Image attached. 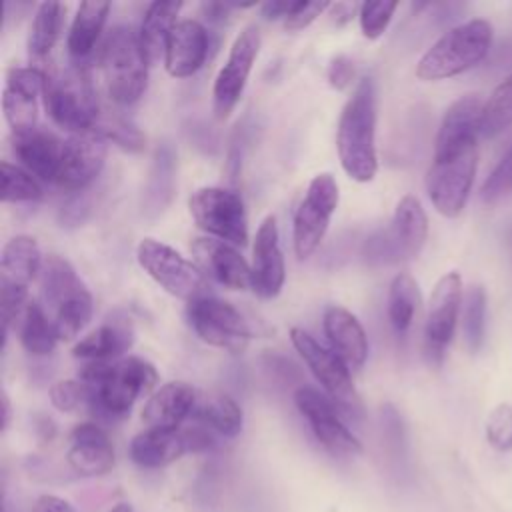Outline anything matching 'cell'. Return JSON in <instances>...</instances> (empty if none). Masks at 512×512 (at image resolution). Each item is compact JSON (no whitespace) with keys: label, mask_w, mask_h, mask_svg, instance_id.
<instances>
[{"label":"cell","mask_w":512,"mask_h":512,"mask_svg":"<svg viewBox=\"0 0 512 512\" xmlns=\"http://www.w3.org/2000/svg\"><path fill=\"white\" fill-rule=\"evenodd\" d=\"M88 400V388L80 380H58L50 386V402L60 412H72Z\"/></svg>","instance_id":"obj_44"},{"label":"cell","mask_w":512,"mask_h":512,"mask_svg":"<svg viewBox=\"0 0 512 512\" xmlns=\"http://www.w3.org/2000/svg\"><path fill=\"white\" fill-rule=\"evenodd\" d=\"M110 512H134V510H132V506H130L128 502H120V504H116Z\"/></svg>","instance_id":"obj_52"},{"label":"cell","mask_w":512,"mask_h":512,"mask_svg":"<svg viewBox=\"0 0 512 512\" xmlns=\"http://www.w3.org/2000/svg\"><path fill=\"white\" fill-rule=\"evenodd\" d=\"M252 290L260 298H274L280 294L286 278V268H284V256L280 250V240H278V226L274 216H266L254 238L252 246Z\"/></svg>","instance_id":"obj_20"},{"label":"cell","mask_w":512,"mask_h":512,"mask_svg":"<svg viewBox=\"0 0 512 512\" xmlns=\"http://www.w3.org/2000/svg\"><path fill=\"white\" fill-rule=\"evenodd\" d=\"M148 64L138 32L130 26H114L108 32L100 52V66L112 102L132 104L144 94Z\"/></svg>","instance_id":"obj_6"},{"label":"cell","mask_w":512,"mask_h":512,"mask_svg":"<svg viewBox=\"0 0 512 512\" xmlns=\"http://www.w3.org/2000/svg\"><path fill=\"white\" fill-rule=\"evenodd\" d=\"M290 4L292 2H282V0H272V2H266L262 4V16L266 20H276V18H284L290 10Z\"/></svg>","instance_id":"obj_50"},{"label":"cell","mask_w":512,"mask_h":512,"mask_svg":"<svg viewBox=\"0 0 512 512\" xmlns=\"http://www.w3.org/2000/svg\"><path fill=\"white\" fill-rule=\"evenodd\" d=\"M134 344V328L128 316L112 314L104 324L74 344L72 354L90 362L114 360Z\"/></svg>","instance_id":"obj_27"},{"label":"cell","mask_w":512,"mask_h":512,"mask_svg":"<svg viewBox=\"0 0 512 512\" xmlns=\"http://www.w3.org/2000/svg\"><path fill=\"white\" fill-rule=\"evenodd\" d=\"M460 302H462V278L458 272H448L432 288L426 326H424L426 354L434 364L442 362L444 352L454 336Z\"/></svg>","instance_id":"obj_16"},{"label":"cell","mask_w":512,"mask_h":512,"mask_svg":"<svg viewBox=\"0 0 512 512\" xmlns=\"http://www.w3.org/2000/svg\"><path fill=\"white\" fill-rule=\"evenodd\" d=\"M66 458L70 468L80 476H102L116 462L112 442L96 422H82L72 428Z\"/></svg>","instance_id":"obj_23"},{"label":"cell","mask_w":512,"mask_h":512,"mask_svg":"<svg viewBox=\"0 0 512 512\" xmlns=\"http://www.w3.org/2000/svg\"><path fill=\"white\" fill-rule=\"evenodd\" d=\"M492 46V26L488 20L472 18L444 32L418 60L420 80H444L480 64Z\"/></svg>","instance_id":"obj_5"},{"label":"cell","mask_w":512,"mask_h":512,"mask_svg":"<svg viewBox=\"0 0 512 512\" xmlns=\"http://www.w3.org/2000/svg\"><path fill=\"white\" fill-rule=\"evenodd\" d=\"M12 152L24 164V168L48 182L56 180L64 142L46 128L34 126L24 132H12Z\"/></svg>","instance_id":"obj_24"},{"label":"cell","mask_w":512,"mask_h":512,"mask_svg":"<svg viewBox=\"0 0 512 512\" xmlns=\"http://www.w3.org/2000/svg\"><path fill=\"white\" fill-rule=\"evenodd\" d=\"M94 210V194L90 188L74 192L68 196V200L62 204L60 208V222L62 226H78L82 222H86V218L92 214Z\"/></svg>","instance_id":"obj_45"},{"label":"cell","mask_w":512,"mask_h":512,"mask_svg":"<svg viewBox=\"0 0 512 512\" xmlns=\"http://www.w3.org/2000/svg\"><path fill=\"white\" fill-rule=\"evenodd\" d=\"M398 4L396 2H362L360 4V28L366 38H378L390 24Z\"/></svg>","instance_id":"obj_42"},{"label":"cell","mask_w":512,"mask_h":512,"mask_svg":"<svg viewBox=\"0 0 512 512\" xmlns=\"http://www.w3.org/2000/svg\"><path fill=\"white\" fill-rule=\"evenodd\" d=\"M176 192V152L170 142H162L152 158L150 176L142 196L146 216H158L168 208Z\"/></svg>","instance_id":"obj_29"},{"label":"cell","mask_w":512,"mask_h":512,"mask_svg":"<svg viewBox=\"0 0 512 512\" xmlns=\"http://www.w3.org/2000/svg\"><path fill=\"white\" fill-rule=\"evenodd\" d=\"M428 236V218L420 200L412 194L400 198L390 224L372 234L364 244L370 264H398L420 254Z\"/></svg>","instance_id":"obj_7"},{"label":"cell","mask_w":512,"mask_h":512,"mask_svg":"<svg viewBox=\"0 0 512 512\" xmlns=\"http://www.w3.org/2000/svg\"><path fill=\"white\" fill-rule=\"evenodd\" d=\"M44 106L50 118L70 134L90 132L98 120L100 104L84 64L44 72Z\"/></svg>","instance_id":"obj_4"},{"label":"cell","mask_w":512,"mask_h":512,"mask_svg":"<svg viewBox=\"0 0 512 512\" xmlns=\"http://www.w3.org/2000/svg\"><path fill=\"white\" fill-rule=\"evenodd\" d=\"M508 240H510V246H512V230H510V234H508Z\"/></svg>","instance_id":"obj_53"},{"label":"cell","mask_w":512,"mask_h":512,"mask_svg":"<svg viewBox=\"0 0 512 512\" xmlns=\"http://www.w3.org/2000/svg\"><path fill=\"white\" fill-rule=\"evenodd\" d=\"M190 252L202 274L218 284L230 290H246L252 286L250 266L232 244L216 238H194Z\"/></svg>","instance_id":"obj_19"},{"label":"cell","mask_w":512,"mask_h":512,"mask_svg":"<svg viewBox=\"0 0 512 512\" xmlns=\"http://www.w3.org/2000/svg\"><path fill=\"white\" fill-rule=\"evenodd\" d=\"M486 328V292L482 286H470L464 296V318L462 330L470 352H478L484 342Z\"/></svg>","instance_id":"obj_39"},{"label":"cell","mask_w":512,"mask_h":512,"mask_svg":"<svg viewBox=\"0 0 512 512\" xmlns=\"http://www.w3.org/2000/svg\"><path fill=\"white\" fill-rule=\"evenodd\" d=\"M192 418L224 438H234L242 432V408L232 396L224 392H210L200 396L196 400Z\"/></svg>","instance_id":"obj_33"},{"label":"cell","mask_w":512,"mask_h":512,"mask_svg":"<svg viewBox=\"0 0 512 512\" xmlns=\"http://www.w3.org/2000/svg\"><path fill=\"white\" fill-rule=\"evenodd\" d=\"M326 76H328V84L336 90H344L352 84L354 80V62L344 56V54H338L330 60L328 64V70H326Z\"/></svg>","instance_id":"obj_47"},{"label":"cell","mask_w":512,"mask_h":512,"mask_svg":"<svg viewBox=\"0 0 512 512\" xmlns=\"http://www.w3.org/2000/svg\"><path fill=\"white\" fill-rule=\"evenodd\" d=\"M42 254L38 242L28 234L10 238L0 256V284L28 288L30 280L40 272Z\"/></svg>","instance_id":"obj_30"},{"label":"cell","mask_w":512,"mask_h":512,"mask_svg":"<svg viewBox=\"0 0 512 512\" xmlns=\"http://www.w3.org/2000/svg\"><path fill=\"white\" fill-rule=\"evenodd\" d=\"M138 264L148 272V276L160 284L168 294L192 302L200 296L210 294L206 278L198 266L188 262L172 246L144 238L136 248Z\"/></svg>","instance_id":"obj_9"},{"label":"cell","mask_w":512,"mask_h":512,"mask_svg":"<svg viewBox=\"0 0 512 512\" xmlns=\"http://www.w3.org/2000/svg\"><path fill=\"white\" fill-rule=\"evenodd\" d=\"M294 404L310 424L316 440L328 452L340 456H354L362 452L360 440L346 428L330 398L310 386H300L294 392Z\"/></svg>","instance_id":"obj_15"},{"label":"cell","mask_w":512,"mask_h":512,"mask_svg":"<svg viewBox=\"0 0 512 512\" xmlns=\"http://www.w3.org/2000/svg\"><path fill=\"white\" fill-rule=\"evenodd\" d=\"M46 74L34 66H14L6 72L2 90V110L12 132L36 126L38 96L44 92Z\"/></svg>","instance_id":"obj_18"},{"label":"cell","mask_w":512,"mask_h":512,"mask_svg":"<svg viewBox=\"0 0 512 512\" xmlns=\"http://www.w3.org/2000/svg\"><path fill=\"white\" fill-rule=\"evenodd\" d=\"M210 48V36L206 28L198 20H180L172 28L168 42L164 64L170 76L188 78L196 74L206 62Z\"/></svg>","instance_id":"obj_22"},{"label":"cell","mask_w":512,"mask_h":512,"mask_svg":"<svg viewBox=\"0 0 512 512\" xmlns=\"http://www.w3.org/2000/svg\"><path fill=\"white\" fill-rule=\"evenodd\" d=\"M40 196L42 188L26 168L2 162V202H34Z\"/></svg>","instance_id":"obj_40"},{"label":"cell","mask_w":512,"mask_h":512,"mask_svg":"<svg viewBox=\"0 0 512 512\" xmlns=\"http://www.w3.org/2000/svg\"><path fill=\"white\" fill-rule=\"evenodd\" d=\"M290 340L298 350V354L308 364L314 378L328 392V398L340 408H346L350 412L360 410V398L352 384V378L344 360L332 348H326L302 328H292Z\"/></svg>","instance_id":"obj_13"},{"label":"cell","mask_w":512,"mask_h":512,"mask_svg":"<svg viewBox=\"0 0 512 512\" xmlns=\"http://www.w3.org/2000/svg\"><path fill=\"white\" fill-rule=\"evenodd\" d=\"M338 206V184L332 174L322 172L316 174L308 188L304 198L300 200L296 212H294V252L298 258H308L322 242L330 218L336 212Z\"/></svg>","instance_id":"obj_12"},{"label":"cell","mask_w":512,"mask_h":512,"mask_svg":"<svg viewBox=\"0 0 512 512\" xmlns=\"http://www.w3.org/2000/svg\"><path fill=\"white\" fill-rule=\"evenodd\" d=\"M512 126V74L506 76L484 102L482 136L494 138Z\"/></svg>","instance_id":"obj_38"},{"label":"cell","mask_w":512,"mask_h":512,"mask_svg":"<svg viewBox=\"0 0 512 512\" xmlns=\"http://www.w3.org/2000/svg\"><path fill=\"white\" fill-rule=\"evenodd\" d=\"M196 400L198 394L190 384L182 380L166 382L144 404L142 422L146 428L178 430L180 424L192 416Z\"/></svg>","instance_id":"obj_25"},{"label":"cell","mask_w":512,"mask_h":512,"mask_svg":"<svg viewBox=\"0 0 512 512\" xmlns=\"http://www.w3.org/2000/svg\"><path fill=\"white\" fill-rule=\"evenodd\" d=\"M260 50V32L256 26H246L234 40L226 64L220 68L212 88V110L218 120L230 116L236 108L248 82L252 64Z\"/></svg>","instance_id":"obj_14"},{"label":"cell","mask_w":512,"mask_h":512,"mask_svg":"<svg viewBox=\"0 0 512 512\" xmlns=\"http://www.w3.org/2000/svg\"><path fill=\"white\" fill-rule=\"evenodd\" d=\"M32 512H78V510L60 496L42 494L40 498H36Z\"/></svg>","instance_id":"obj_48"},{"label":"cell","mask_w":512,"mask_h":512,"mask_svg":"<svg viewBox=\"0 0 512 512\" xmlns=\"http://www.w3.org/2000/svg\"><path fill=\"white\" fill-rule=\"evenodd\" d=\"M180 8L182 4L176 0H156L148 4L138 36L150 64H156L166 54V42L176 26Z\"/></svg>","instance_id":"obj_31"},{"label":"cell","mask_w":512,"mask_h":512,"mask_svg":"<svg viewBox=\"0 0 512 512\" xmlns=\"http://www.w3.org/2000/svg\"><path fill=\"white\" fill-rule=\"evenodd\" d=\"M326 8H330L328 2H304V0H296L290 4L288 14L284 16V28L294 32V30H302L308 24H312Z\"/></svg>","instance_id":"obj_46"},{"label":"cell","mask_w":512,"mask_h":512,"mask_svg":"<svg viewBox=\"0 0 512 512\" xmlns=\"http://www.w3.org/2000/svg\"><path fill=\"white\" fill-rule=\"evenodd\" d=\"M356 8H360L356 2H336V4H330V10H332V18L338 26L346 24L352 14L356 12Z\"/></svg>","instance_id":"obj_49"},{"label":"cell","mask_w":512,"mask_h":512,"mask_svg":"<svg viewBox=\"0 0 512 512\" xmlns=\"http://www.w3.org/2000/svg\"><path fill=\"white\" fill-rule=\"evenodd\" d=\"M78 380L88 388V404L92 412L106 420L124 418L140 394H146L158 382L156 368L140 358L128 356L120 360L88 362L80 368Z\"/></svg>","instance_id":"obj_1"},{"label":"cell","mask_w":512,"mask_h":512,"mask_svg":"<svg viewBox=\"0 0 512 512\" xmlns=\"http://www.w3.org/2000/svg\"><path fill=\"white\" fill-rule=\"evenodd\" d=\"M486 438L500 452L512 450V406L498 404L486 420Z\"/></svg>","instance_id":"obj_43"},{"label":"cell","mask_w":512,"mask_h":512,"mask_svg":"<svg viewBox=\"0 0 512 512\" xmlns=\"http://www.w3.org/2000/svg\"><path fill=\"white\" fill-rule=\"evenodd\" d=\"M110 6V2H82L78 6L66 40L68 54L74 62L82 64V60L92 54L98 36L106 24Z\"/></svg>","instance_id":"obj_32"},{"label":"cell","mask_w":512,"mask_h":512,"mask_svg":"<svg viewBox=\"0 0 512 512\" xmlns=\"http://www.w3.org/2000/svg\"><path fill=\"white\" fill-rule=\"evenodd\" d=\"M336 148L340 164L352 180L370 182L376 176V84L370 76L356 84L340 112Z\"/></svg>","instance_id":"obj_2"},{"label":"cell","mask_w":512,"mask_h":512,"mask_svg":"<svg viewBox=\"0 0 512 512\" xmlns=\"http://www.w3.org/2000/svg\"><path fill=\"white\" fill-rule=\"evenodd\" d=\"M478 164V148H462L434 154L426 174V192L432 206L446 218H456L472 190Z\"/></svg>","instance_id":"obj_8"},{"label":"cell","mask_w":512,"mask_h":512,"mask_svg":"<svg viewBox=\"0 0 512 512\" xmlns=\"http://www.w3.org/2000/svg\"><path fill=\"white\" fill-rule=\"evenodd\" d=\"M188 210L204 232L234 246L248 242V218L238 192L222 186L198 188L188 200Z\"/></svg>","instance_id":"obj_10"},{"label":"cell","mask_w":512,"mask_h":512,"mask_svg":"<svg viewBox=\"0 0 512 512\" xmlns=\"http://www.w3.org/2000/svg\"><path fill=\"white\" fill-rule=\"evenodd\" d=\"M92 130L106 142H112L126 152H142L146 146V136L138 130V126L114 110H100Z\"/></svg>","instance_id":"obj_37"},{"label":"cell","mask_w":512,"mask_h":512,"mask_svg":"<svg viewBox=\"0 0 512 512\" xmlns=\"http://www.w3.org/2000/svg\"><path fill=\"white\" fill-rule=\"evenodd\" d=\"M0 400H2V430H6V428H8V424H10L12 408H10V398H8V394H6L4 390H2Z\"/></svg>","instance_id":"obj_51"},{"label":"cell","mask_w":512,"mask_h":512,"mask_svg":"<svg viewBox=\"0 0 512 512\" xmlns=\"http://www.w3.org/2000/svg\"><path fill=\"white\" fill-rule=\"evenodd\" d=\"M484 100L478 94H466L452 102L440 122L434 154H446L462 148L476 146L482 134Z\"/></svg>","instance_id":"obj_21"},{"label":"cell","mask_w":512,"mask_h":512,"mask_svg":"<svg viewBox=\"0 0 512 512\" xmlns=\"http://www.w3.org/2000/svg\"><path fill=\"white\" fill-rule=\"evenodd\" d=\"M322 326L330 348L344 360L348 368H360L366 362L368 338L362 324L350 310L338 304L326 306Z\"/></svg>","instance_id":"obj_26"},{"label":"cell","mask_w":512,"mask_h":512,"mask_svg":"<svg viewBox=\"0 0 512 512\" xmlns=\"http://www.w3.org/2000/svg\"><path fill=\"white\" fill-rule=\"evenodd\" d=\"M186 314L196 336L210 346L240 354L252 338V330L244 316L232 304L212 294L188 302Z\"/></svg>","instance_id":"obj_11"},{"label":"cell","mask_w":512,"mask_h":512,"mask_svg":"<svg viewBox=\"0 0 512 512\" xmlns=\"http://www.w3.org/2000/svg\"><path fill=\"white\" fill-rule=\"evenodd\" d=\"M106 148L108 142L94 130L70 134L54 182L72 194L90 188L104 168Z\"/></svg>","instance_id":"obj_17"},{"label":"cell","mask_w":512,"mask_h":512,"mask_svg":"<svg viewBox=\"0 0 512 512\" xmlns=\"http://www.w3.org/2000/svg\"><path fill=\"white\" fill-rule=\"evenodd\" d=\"M64 6L60 2H42L34 14L28 34V54L36 60L46 58L62 30Z\"/></svg>","instance_id":"obj_35"},{"label":"cell","mask_w":512,"mask_h":512,"mask_svg":"<svg viewBox=\"0 0 512 512\" xmlns=\"http://www.w3.org/2000/svg\"><path fill=\"white\" fill-rule=\"evenodd\" d=\"M512 192V146L498 160L490 176L484 180L480 188V196L484 202H496L502 196Z\"/></svg>","instance_id":"obj_41"},{"label":"cell","mask_w":512,"mask_h":512,"mask_svg":"<svg viewBox=\"0 0 512 512\" xmlns=\"http://www.w3.org/2000/svg\"><path fill=\"white\" fill-rule=\"evenodd\" d=\"M190 450V440L184 430L146 428L130 442V458L142 468H162L178 460Z\"/></svg>","instance_id":"obj_28"},{"label":"cell","mask_w":512,"mask_h":512,"mask_svg":"<svg viewBox=\"0 0 512 512\" xmlns=\"http://www.w3.org/2000/svg\"><path fill=\"white\" fill-rule=\"evenodd\" d=\"M40 290L60 340H72L92 318V294L80 280L72 264L50 254L40 266Z\"/></svg>","instance_id":"obj_3"},{"label":"cell","mask_w":512,"mask_h":512,"mask_svg":"<svg viewBox=\"0 0 512 512\" xmlns=\"http://www.w3.org/2000/svg\"><path fill=\"white\" fill-rule=\"evenodd\" d=\"M420 304L416 280L408 272H400L390 282L388 290V320L396 334H404L414 320Z\"/></svg>","instance_id":"obj_36"},{"label":"cell","mask_w":512,"mask_h":512,"mask_svg":"<svg viewBox=\"0 0 512 512\" xmlns=\"http://www.w3.org/2000/svg\"><path fill=\"white\" fill-rule=\"evenodd\" d=\"M58 340L54 322L42 304L28 302L20 320V342L24 350L32 356H46L54 350Z\"/></svg>","instance_id":"obj_34"}]
</instances>
